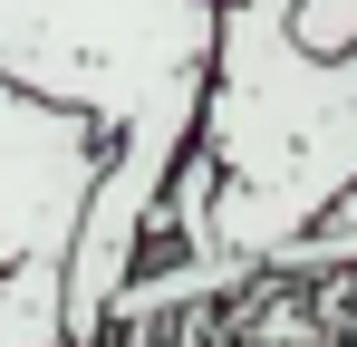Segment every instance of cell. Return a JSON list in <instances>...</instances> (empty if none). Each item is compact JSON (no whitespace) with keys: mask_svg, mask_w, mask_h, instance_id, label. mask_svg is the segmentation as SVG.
I'll use <instances>...</instances> for the list:
<instances>
[{"mask_svg":"<svg viewBox=\"0 0 357 347\" xmlns=\"http://www.w3.org/2000/svg\"><path fill=\"white\" fill-rule=\"evenodd\" d=\"M280 20H290V39H299L309 58H338V49H357V0H290Z\"/></svg>","mask_w":357,"mask_h":347,"instance_id":"3","label":"cell"},{"mask_svg":"<svg viewBox=\"0 0 357 347\" xmlns=\"http://www.w3.org/2000/svg\"><path fill=\"white\" fill-rule=\"evenodd\" d=\"M97 164H107V135L77 107H49L0 77V270L68 261V231H77Z\"/></svg>","mask_w":357,"mask_h":347,"instance_id":"2","label":"cell"},{"mask_svg":"<svg viewBox=\"0 0 357 347\" xmlns=\"http://www.w3.org/2000/svg\"><path fill=\"white\" fill-rule=\"evenodd\" d=\"M193 145L222 164V193H213V213L193 231V251H165L116 289L107 347L135 338L165 309H193V299H222V289L261 280L357 183V49L309 58L280 10L222 0Z\"/></svg>","mask_w":357,"mask_h":347,"instance_id":"1","label":"cell"}]
</instances>
